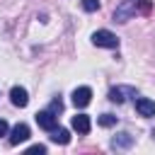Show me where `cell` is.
Wrapping results in <instances>:
<instances>
[{
    "label": "cell",
    "instance_id": "5",
    "mask_svg": "<svg viewBox=\"0 0 155 155\" xmlns=\"http://www.w3.org/2000/svg\"><path fill=\"white\" fill-rule=\"evenodd\" d=\"M27 138H29V126H27V124H17V126H12V131H10V143H12V145L24 143Z\"/></svg>",
    "mask_w": 155,
    "mask_h": 155
},
{
    "label": "cell",
    "instance_id": "10",
    "mask_svg": "<svg viewBox=\"0 0 155 155\" xmlns=\"http://www.w3.org/2000/svg\"><path fill=\"white\" fill-rule=\"evenodd\" d=\"M124 94H136V90H133V87H111V90H109V99L116 102V104H121V102L126 99Z\"/></svg>",
    "mask_w": 155,
    "mask_h": 155
},
{
    "label": "cell",
    "instance_id": "14",
    "mask_svg": "<svg viewBox=\"0 0 155 155\" xmlns=\"http://www.w3.org/2000/svg\"><path fill=\"white\" fill-rule=\"evenodd\" d=\"M99 7V0H82V10L85 12H94Z\"/></svg>",
    "mask_w": 155,
    "mask_h": 155
},
{
    "label": "cell",
    "instance_id": "4",
    "mask_svg": "<svg viewBox=\"0 0 155 155\" xmlns=\"http://www.w3.org/2000/svg\"><path fill=\"white\" fill-rule=\"evenodd\" d=\"M90 99H92V90H90V87H75V90H73V104H75L78 109L87 107Z\"/></svg>",
    "mask_w": 155,
    "mask_h": 155
},
{
    "label": "cell",
    "instance_id": "15",
    "mask_svg": "<svg viewBox=\"0 0 155 155\" xmlns=\"http://www.w3.org/2000/svg\"><path fill=\"white\" fill-rule=\"evenodd\" d=\"M48 109H51L53 114H61V111H63V102H61V97H56V99L51 102V107H48Z\"/></svg>",
    "mask_w": 155,
    "mask_h": 155
},
{
    "label": "cell",
    "instance_id": "17",
    "mask_svg": "<svg viewBox=\"0 0 155 155\" xmlns=\"http://www.w3.org/2000/svg\"><path fill=\"white\" fill-rule=\"evenodd\" d=\"M7 131H10L7 121H5V119H0V136H7Z\"/></svg>",
    "mask_w": 155,
    "mask_h": 155
},
{
    "label": "cell",
    "instance_id": "16",
    "mask_svg": "<svg viewBox=\"0 0 155 155\" xmlns=\"http://www.w3.org/2000/svg\"><path fill=\"white\" fill-rule=\"evenodd\" d=\"M27 153H29V155H36V153H39V155H44V153H46V145H41V143H39V145H31Z\"/></svg>",
    "mask_w": 155,
    "mask_h": 155
},
{
    "label": "cell",
    "instance_id": "2",
    "mask_svg": "<svg viewBox=\"0 0 155 155\" xmlns=\"http://www.w3.org/2000/svg\"><path fill=\"white\" fill-rule=\"evenodd\" d=\"M136 0H121V5H116V10H114V22H119V24H124V22H128L133 15H136Z\"/></svg>",
    "mask_w": 155,
    "mask_h": 155
},
{
    "label": "cell",
    "instance_id": "6",
    "mask_svg": "<svg viewBox=\"0 0 155 155\" xmlns=\"http://www.w3.org/2000/svg\"><path fill=\"white\" fill-rule=\"evenodd\" d=\"M70 124H73V128H75L80 136L90 133V128H92V121H90V116H87V114H75Z\"/></svg>",
    "mask_w": 155,
    "mask_h": 155
},
{
    "label": "cell",
    "instance_id": "9",
    "mask_svg": "<svg viewBox=\"0 0 155 155\" xmlns=\"http://www.w3.org/2000/svg\"><path fill=\"white\" fill-rule=\"evenodd\" d=\"M133 145V136L131 133H119L111 138V148L114 150H124V148H131Z\"/></svg>",
    "mask_w": 155,
    "mask_h": 155
},
{
    "label": "cell",
    "instance_id": "13",
    "mask_svg": "<svg viewBox=\"0 0 155 155\" xmlns=\"http://www.w3.org/2000/svg\"><path fill=\"white\" fill-rule=\"evenodd\" d=\"M116 121H119V119H116L114 114H102V116L97 119V124H99V126H114Z\"/></svg>",
    "mask_w": 155,
    "mask_h": 155
},
{
    "label": "cell",
    "instance_id": "11",
    "mask_svg": "<svg viewBox=\"0 0 155 155\" xmlns=\"http://www.w3.org/2000/svg\"><path fill=\"white\" fill-rule=\"evenodd\" d=\"M51 140H53V143H61V145H68V143H70V133H68L65 128H58V126H56V128L51 131Z\"/></svg>",
    "mask_w": 155,
    "mask_h": 155
},
{
    "label": "cell",
    "instance_id": "3",
    "mask_svg": "<svg viewBox=\"0 0 155 155\" xmlns=\"http://www.w3.org/2000/svg\"><path fill=\"white\" fill-rule=\"evenodd\" d=\"M36 124L44 128V131H53L58 124H56V114L51 109H44V111H36Z\"/></svg>",
    "mask_w": 155,
    "mask_h": 155
},
{
    "label": "cell",
    "instance_id": "12",
    "mask_svg": "<svg viewBox=\"0 0 155 155\" xmlns=\"http://www.w3.org/2000/svg\"><path fill=\"white\" fill-rule=\"evenodd\" d=\"M136 7H138L140 15H150V10H153V0H136Z\"/></svg>",
    "mask_w": 155,
    "mask_h": 155
},
{
    "label": "cell",
    "instance_id": "8",
    "mask_svg": "<svg viewBox=\"0 0 155 155\" xmlns=\"http://www.w3.org/2000/svg\"><path fill=\"white\" fill-rule=\"evenodd\" d=\"M136 111L140 116H155V102L148 97H138L136 99Z\"/></svg>",
    "mask_w": 155,
    "mask_h": 155
},
{
    "label": "cell",
    "instance_id": "1",
    "mask_svg": "<svg viewBox=\"0 0 155 155\" xmlns=\"http://www.w3.org/2000/svg\"><path fill=\"white\" fill-rule=\"evenodd\" d=\"M92 44L94 46H102V48H119V39L109 29H97L92 34Z\"/></svg>",
    "mask_w": 155,
    "mask_h": 155
},
{
    "label": "cell",
    "instance_id": "7",
    "mask_svg": "<svg viewBox=\"0 0 155 155\" xmlns=\"http://www.w3.org/2000/svg\"><path fill=\"white\" fill-rule=\"evenodd\" d=\"M10 99H12V104H15V107H19V109L29 104V97H27V90H24V87H19V85H15V87L10 90Z\"/></svg>",
    "mask_w": 155,
    "mask_h": 155
}]
</instances>
